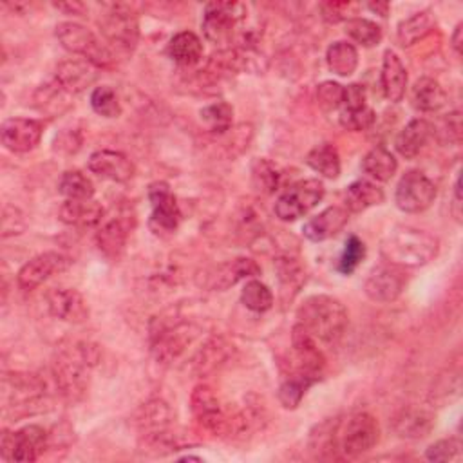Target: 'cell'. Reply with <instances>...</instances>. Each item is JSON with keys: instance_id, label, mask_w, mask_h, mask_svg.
Segmentation results:
<instances>
[{"instance_id": "obj_33", "label": "cell", "mask_w": 463, "mask_h": 463, "mask_svg": "<svg viewBox=\"0 0 463 463\" xmlns=\"http://www.w3.org/2000/svg\"><path fill=\"white\" fill-rule=\"evenodd\" d=\"M360 166H362L364 174H367L369 177L385 183L396 174L398 161H396L394 154H391L387 148L374 146L364 156Z\"/></svg>"}, {"instance_id": "obj_11", "label": "cell", "mask_w": 463, "mask_h": 463, "mask_svg": "<svg viewBox=\"0 0 463 463\" xmlns=\"http://www.w3.org/2000/svg\"><path fill=\"white\" fill-rule=\"evenodd\" d=\"M148 201L152 206L148 226L156 235H172L181 224V210L175 195L165 181L148 186Z\"/></svg>"}, {"instance_id": "obj_48", "label": "cell", "mask_w": 463, "mask_h": 463, "mask_svg": "<svg viewBox=\"0 0 463 463\" xmlns=\"http://www.w3.org/2000/svg\"><path fill=\"white\" fill-rule=\"evenodd\" d=\"M365 87L360 85V83H351L347 87H344V101H342V107L344 109H360V107H365Z\"/></svg>"}, {"instance_id": "obj_32", "label": "cell", "mask_w": 463, "mask_h": 463, "mask_svg": "<svg viewBox=\"0 0 463 463\" xmlns=\"http://www.w3.org/2000/svg\"><path fill=\"white\" fill-rule=\"evenodd\" d=\"M306 165L326 179H336L340 175V154L331 143L315 145L306 156Z\"/></svg>"}, {"instance_id": "obj_19", "label": "cell", "mask_w": 463, "mask_h": 463, "mask_svg": "<svg viewBox=\"0 0 463 463\" xmlns=\"http://www.w3.org/2000/svg\"><path fill=\"white\" fill-rule=\"evenodd\" d=\"M98 67L87 60H65L56 67L54 83L67 94H80L98 80Z\"/></svg>"}, {"instance_id": "obj_36", "label": "cell", "mask_w": 463, "mask_h": 463, "mask_svg": "<svg viewBox=\"0 0 463 463\" xmlns=\"http://www.w3.org/2000/svg\"><path fill=\"white\" fill-rule=\"evenodd\" d=\"M201 123L212 132V134H224L232 130L233 123V107L226 101H215L199 110Z\"/></svg>"}, {"instance_id": "obj_53", "label": "cell", "mask_w": 463, "mask_h": 463, "mask_svg": "<svg viewBox=\"0 0 463 463\" xmlns=\"http://www.w3.org/2000/svg\"><path fill=\"white\" fill-rule=\"evenodd\" d=\"M181 461H203V459L197 456H184V458H181Z\"/></svg>"}, {"instance_id": "obj_27", "label": "cell", "mask_w": 463, "mask_h": 463, "mask_svg": "<svg viewBox=\"0 0 463 463\" xmlns=\"http://www.w3.org/2000/svg\"><path fill=\"white\" fill-rule=\"evenodd\" d=\"M394 430L402 436V438H412V439H420L425 438L432 427H434V414L425 411V409H402L394 420H392Z\"/></svg>"}, {"instance_id": "obj_14", "label": "cell", "mask_w": 463, "mask_h": 463, "mask_svg": "<svg viewBox=\"0 0 463 463\" xmlns=\"http://www.w3.org/2000/svg\"><path fill=\"white\" fill-rule=\"evenodd\" d=\"M43 136V123L33 118H9L2 123V145L16 154L33 150Z\"/></svg>"}, {"instance_id": "obj_18", "label": "cell", "mask_w": 463, "mask_h": 463, "mask_svg": "<svg viewBox=\"0 0 463 463\" xmlns=\"http://www.w3.org/2000/svg\"><path fill=\"white\" fill-rule=\"evenodd\" d=\"M87 166L98 177L109 179L114 183H127L134 177V172H136L134 163L123 152L107 150V148L92 152Z\"/></svg>"}, {"instance_id": "obj_24", "label": "cell", "mask_w": 463, "mask_h": 463, "mask_svg": "<svg viewBox=\"0 0 463 463\" xmlns=\"http://www.w3.org/2000/svg\"><path fill=\"white\" fill-rule=\"evenodd\" d=\"M432 125L423 119V118H416V119H411L402 130L400 134L396 136L394 139V148L396 152L405 157V159H412L416 157L423 146L427 145V141L430 139L432 136Z\"/></svg>"}, {"instance_id": "obj_39", "label": "cell", "mask_w": 463, "mask_h": 463, "mask_svg": "<svg viewBox=\"0 0 463 463\" xmlns=\"http://www.w3.org/2000/svg\"><path fill=\"white\" fill-rule=\"evenodd\" d=\"M241 302L253 313H266L273 307V293L264 282L250 279L241 289Z\"/></svg>"}, {"instance_id": "obj_38", "label": "cell", "mask_w": 463, "mask_h": 463, "mask_svg": "<svg viewBox=\"0 0 463 463\" xmlns=\"http://www.w3.org/2000/svg\"><path fill=\"white\" fill-rule=\"evenodd\" d=\"M58 192L65 199H92L94 184L81 170H65L58 181Z\"/></svg>"}, {"instance_id": "obj_49", "label": "cell", "mask_w": 463, "mask_h": 463, "mask_svg": "<svg viewBox=\"0 0 463 463\" xmlns=\"http://www.w3.org/2000/svg\"><path fill=\"white\" fill-rule=\"evenodd\" d=\"M452 213L456 217V221H461V183H459V175L456 177L454 183V203H452Z\"/></svg>"}, {"instance_id": "obj_41", "label": "cell", "mask_w": 463, "mask_h": 463, "mask_svg": "<svg viewBox=\"0 0 463 463\" xmlns=\"http://www.w3.org/2000/svg\"><path fill=\"white\" fill-rule=\"evenodd\" d=\"M275 268H277V273H279L277 277H279L282 293H288V291L297 293L300 289V286L304 284V280H306L304 268L291 257L277 259Z\"/></svg>"}, {"instance_id": "obj_26", "label": "cell", "mask_w": 463, "mask_h": 463, "mask_svg": "<svg viewBox=\"0 0 463 463\" xmlns=\"http://www.w3.org/2000/svg\"><path fill=\"white\" fill-rule=\"evenodd\" d=\"M203 42L201 38L192 31H179L174 34L166 45V54L170 60H174L177 65L192 67L197 65L203 58Z\"/></svg>"}, {"instance_id": "obj_3", "label": "cell", "mask_w": 463, "mask_h": 463, "mask_svg": "<svg viewBox=\"0 0 463 463\" xmlns=\"http://www.w3.org/2000/svg\"><path fill=\"white\" fill-rule=\"evenodd\" d=\"M297 324H300L315 340L333 344L344 335L349 324V313L336 297L324 293L311 295L298 306Z\"/></svg>"}, {"instance_id": "obj_28", "label": "cell", "mask_w": 463, "mask_h": 463, "mask_svg": "<svg viewBox=\"0 0 463 463\" xmlns=\"http://www.w3.org/2000/svg\"><path fill=\"white\" fill-rule=\"evenodd\" d=\"M385 199V194L380 186H376L371 181L365 179H358L353 181L344 194V203H345V210L351 213H360L365 212L371 206L382 204Z\"/></svg>"}, {"instance_id": "obj_1", "label": "cell", "mask_w": 463, "mask_h": 463, "mask_svg": "<svg viewBox=\"0 0 463 463\" xmlns=\"http://www.w3.org/2000/svg\"><path fill=\"white\" fill-rule=\"evenodd\" d=\"M438 251L439 241L436 235L407 224L392 226L380 246L382 257L402 268L425 266L436 259Z\"/></svg>"}, {"instance_id": "obj_16", "label": "cell", "mask_w": 463, "mask_h": 463, "mask_svg": "<svg viewBox=\"0 0 463 463\" xmlns=\"http://www.w3.org/2000/svg\"><path fill=\"white\" fill-rule=\"evenodd\" d=\"M49 313L69 324H83L89 320V304L83 295L72 288H54L45 297Z\"/></svg>"}, {"instance_id": "obj_35", "label": "cell", "mask_w": 463, "mask_h": 463, "mask_svg": "<svg viewBox=\"0 0 463 463\" xmlns=\"http://www.w3.org/2000/svg\"><path fill=\"white\" fill-rule=\"evenodd\" d=\"M318 378L311 376V374H306V373H300V371H295L293 374H289L279 387V402L284 409H295L306 391L317 382Z\"/></svg>"}, {"instance_id": "obj_9", "label": "cell", "mask_w": 463, "mask_h": 463, "mask_svg": "<svg viewBox=\"0 0 463 463\" xmlns=\"http://www.w3.org/2000/svg\"><path fill=\"white\" fill-rule=\"evenodd\" d=\"M49 443V434L40 425H25L18 430H4L2 458L7 461H36Z\"/></svg>"}, {"instance_id": "obj_34", "label": "cell", "mask_w": 463, "mask_h": 463, "mask_svg": "<svg viewBox=\"0 0 463 463\" xmlns=\"http://www.w3.org/2000/svg\"><path fill=\"white\" fill-rule=\"evenodd\" d=\"M233 353V345L226 344L222 338H210L197 353L194 360V367L199 374L219 369L226 364L230 354Z\"/></svg>"}, {"instance_id": "obj_42", "label": "cell", "mask_w": 463, "mask_h": 463, "mask_svg": "<svg viewBox=\"0 0 463 463\" xmlns=\"http://www.w3.org/2000/svg\"><path fill=\"white\" fill-rule=\"evenodd\" d=\"M90 107L98 116H103V118L112 119L121 116V103L114 89L109 85L94 87V90L90 92Z\"/></svg>"}, {"instance_id": "obj_10", "label": "cell", "mask_w": 463, "mask_h": 463, "mask_svg": "<svg viewBox=\"0 0 463 463\" xmlns=\"http://www.w3.org/2000/svg\"><path fill=\"white\" fill-rule=\"evenodd\" d=\"M436 199L434 183L420 170L405 172L394 190V203L405 213H420Z\"/></svg>"}, {"instance_id": "obj_8", "label": "cell", "mask_w": 463, "mask_h": 463, "mask_svg": "<svg viewBox=\"0 0 463 463\" xmlns=\"http://www.w3.org/2000/svg\"><path fill=\"white\" fill-rule=\"evenodd\" d=\"M380 439V425L378 420L369 412H356L349 416V420L344 425V430L338 439V447L342 454L349 459L360 458Z\"/></svg>"}, {"instance_id": "obj_31", "label": "cell", "mask_w": 463, "mask_h": 463, "mask_svg": "<svg viewBox=\"0 0 463 463\" xmlns=\"http://www.w3.org/2000/svg\"><path fill=\"white\" fill-rule=\"evenodd\" d=\"M326 61L333 74L347 78L358 67V51L351 42L338 40L327 47Z\"/></svg>"}, {"instance_id": "obj_40", "label": "cell", "mask_w": 463, "mask_h": 463, "mask_svg": "<svg viewBox=\"0 0 463 463\" xmlns=\"http://www.w3.org/2000/svg\"><path fill=\"white\" fill-rule=\"evenodd\" d=\"M279 183H280V174L271 161L264 157H257L251 163V184L257 192L264 195H271L279 190Z\"/></svg>"}, {"instance_id": "obj_17", "label": "cell", "mask_w": 463, "mask_h": 463, "mask_svg": "<svg viewBox=\"0 0 463 463\" xmlns=\"http://www.w3.org/2000/svg\"><path fill=\"white\" fill-rule=\"evenodd\" d=\"M132 226H134V217L128 219L127 213L114 215L101 222L96 233V244L105 259L116 262L123 255Z\"/></svg>"}, {"instance_id": "obj_13", "label": "cell", "mask_w": 463, "mask_h": 463, "mask_svg": "<svg viewBox=\"0 0 463 463\" xmlns=\"http://www.w3.org/2000/svg\"><path fill=\"white\" fill-rule=\"evenodd\" d=\"M71 266V259L60 251H45L29 259L16 273V284L24 291L36 289L52 275L65 271Z\"/></svg>"}, {"instance_id": "obj_47", "label": "cell", "mask_w": 463, "mask_h": 463, "mask_svg": "<svg viewBox=\"0 0 463 463\" xmlns=\"http://www.w3.org/2000/svg\"><path fill=\"white\" fill-rule=\"evenodd\" d=\"M356 9H358V4H353V2H326L320 5L322 16L331 24H336L340 20L347 22L349 18H353L351 14H356Z\"/></svg>"}, {"instance_id": "obj_2", "label": "cell", "mask_w": 463, "mask_h": 463, "mask_svg": "<svg viewBox=\"0 0 463 463\" xmlns=\"http://www.w3.org/2000/svg\"><path fill=\"white\" fill-rule=\"evenodd\" d=\"M98 347L87 342H76L54 356L52 378L58 392L65 400L78 402L85 394L90 369L98 364Z\"/></svg>"}, {"instance_id": "obj_20", "label": "cell", "mask_w": 463, "mask_h": 463, "mask_svg": "<svg viewBox=\"0 0 463 463\" xmlns=\"http://www.w3.org/2000/svg\"><path fill=\"white\" fill-rule=\"evenodd\" d=\"M291 345L297 358V371L320 378L326 358L317 347L315 338L300 324H295L291 329Z\"/></svg>"}, {"instance_id": "obj_25", "label": "cell", "mask_w": 463, "mask_h": 463, "mask_svg": "<svg viewBox=\"0 0 463 463\" xmlns=\"http://www.w3.org/2000/svg\"><path fill=\"white\" fill-rule=\"evenodd\" d=\"M103 215V206L94 199H67L60 206V221L69 226H96Z\"/></svg>"}, {"instance_id": "obj_29", "label": "cell", "mask_w": 463, "mask_h": 463, "mask_svg": "<svg viewBox=\"0 0 463 463\" xmlns=\"http://www.w3.org/2000/svg\"><path fill=\"white\" fill-rule=\"evenodd\" d=\"M447 101V94L439 81L434 78L423 76L414 81L411 89V103L420 112H436Z\"/></svg>"}, {"instance_id": "obj_46", "label": "cell", "mask_w": 463, "mask_h": 463, "mask_svg": "<svg viewBox=\"0 0 463 463\" xmlns=\"http://www.w3.org/2000/svg\"><path fill=\"white\" fill-rule=\"evenodd\" d=\"M317 99L324 110H336L344 101V87L336 81H322L317 87Z\"/></svg>"}, {"instance_id": "obj_45", "label": "cell", "mask_w": 463, "mask_h": 463, "mask_svg": "<svg viewBox=\"0 0 463 463\" xmlns=\"http://www.w3.org/2000/svg\"><path fill=\"white\" fill-rule=\"evenodd\" d=\"M459 454H461V443L458 438L439 439L425 450V458L429 461H452V459H458Z\"/></svg>"}, {"instance_id": "obj_37", "label": "cell", "mask_w": 463, "mask_h": 463, "mask_svg": "<svg viewBox=\"0 0 463 463\" xmlns=\"http://www.w3.org/2000/svg\"><path fill=\"white\" fill-rule=\"evenodd\" d=\"M345 34L358 45L362 47H374L382 42V27L367 18L362 16H353L345 22Z\"/></svg>"}, {"instance_id": "obj_52", "label": "cell", "mask_w": 463, "mask_h": 463, "mask_svg": "<svg viewBox=\"0 0 463 463\" xmlns=\"http://www.w3.org/2000/svg\"><path fill=\"white\" fill-rule=\"evenodd\" d=\"M369 9L380 13V16H387V11H389V4L387 2H376V4H369L367 5Z\"/></svg>"}, {"instance_id": "obj_30", "label": "cell", "mask_w": 463, "mask_h": 463, "mask_svg": "<svg viewBox=\"0 0 463 463\" xmlns=\"http://www.w3.org/2000/svg\"><path fill=\"white\" fill-rule=\"evenodd\" d=\"M436 25V20L429 9L418 11L398 24L396 38L402 47H409L425 38Z\"/></svg>"}, {"instance_id": "obj_6", "label": "cell", "mask_w": 463, "mask_h": 463, "mask_svg": "<svg viewBox=\"0 0 463 463\" xmlns=\"http://www.w3.org/2000/svg\"><path fill=\"white\" fill-rule=\"evenodd\" d=\"M324 194L326 186L320 179H300L279 195L273 212L284 222L297 221L311 212L324 199Z\"/></svg>"}, {"instance_id": "obj_50", "label": "cell", "mask_w": 463, "mask_h": 463, "mask_svg": "<svg viewBox=\"0 0 463 463\" xmlns=\"http://www.w3.org/2000/svg\"><path fill=\"white\" fill-rule=\"evenodd\" d=\"M58 11H63L67 14H81L85 11V5L80 2H63V4H54Z\"/></svg>"}, {"instance_id": "obj_44", "label": "cell", "mask_w": 463, "mask_h": 463, "mask_svg": "<svg viewBox=\"0 0 463 463\" xmlns=\"http://www.w3.org/2000/svg\"><path fill=\"white\" fill-rule=\"evenodd\" d=\"M364 257H365V244L356 235H349L344 244V251L338 259L336 269L342 275H351L358 268V264L364 260Z\"/></svg>"}, {"instance_id": "obj_7", "label": "cell", "mask_w": 463, "mask_h": 463, "mask_svg": "<svg viewBox=\"0 0 463 463\" xmlns=\"http://www.w3.org/2000/svg\"><path fill=\"white\" fill-rule=\"evenodd\" d=\"M246 5L241 2H210L203 13L204 38L213 45H226L235 34V27L246 18Z\"/></svg>"}, {"instance_id": "obj_51", "label": "cell", "mask_w": 463, "mask_h": 463, "mask_svg": "<svg viewBox=\"0 0 463 463\" xmlns=\"http://www.w3.org/2000/svg\"><path fill=\"white\" fill-rule=\"evenodd\" d=\"M461 33H463V24H458L456 29H454V33H452V36H450L452 49H454V52H456L458 56H459V52H461Z\"/></svg>"}, {"instance_id": "obj_5", "label": "cell", "mask_w": 463, "mask_h": 463, "mask_svg": "<svg viewBox=\"0 0 463 463\" xmlns=\"http://www.w3.org/2000/svg\"><path fill=\"white\" fill-rule=\"evenodd\" d=\"M54 34L65 51L81 56L98 69H105L114 63V54L110 47L101 43L99 38L81 24L60 22Z\"/></svg>"}, {"instance_id": "obj_15", "label": "cell", "mask_w": 463, "mask_h": 463, "mask_svg": "<svg viewBox=\"0 0 463 463\" xmlns=\"http://www.w3.org/2000/svg\"><path fill=\"white\" fill-rule=\"evenodd\" d=\"M197 329L192 324H170L163 326L154 333L152 351L157 360L161 362H172L175 360L195 338Z\"/></svg>"}, {"instance_id": "obj_12", "label": "cell", "mask_w": 463, "mask_h": 463, "mask_svg": "<svg viewBox=\"0 0 463 463\" xmlns=\"http://www.w3.org/2000/svg\"><path fill=\"white\" fill-rule=\"evenodd\" d=\"M407 284V273L402 266L391 264V262H380L376 264L365 282H364V291L373 302L387 304L396 300L402 291L405 289Z\"/></svg>"}, {"instance_id": "obj_4", "label": "cell", "mask_w": 463, "mask_h": 463, "mask_svg": "<svg viewBox=\"0 0 463 463\" xmlns=\"http://www.w3.org/2000/svg\"><path fill=\"white\" fill-rule=\"evenodd\" d=\"M99 31L110 47L119 52H132L139 40V20L132 5L128 4H103L99 20Z\"/></svg>"}, {"instance_id": "obj_21", "label": "cell", "mask_w": 463, "mask_h": 463, "mask_svg": "<svg viewBox=\"0 0 463 463\" xmlns=\"http://www.w3.org/2000/svg\"><path fill=\"white\" fill-rule=\"evenodd\" d=\"M347 221L349 212L344 206H327L302 226V233L306 239L313 242H322L340 233Z\"/></svg>"}, {"instance_id": "obj_23", "label": "cell", "mask_w": 463, "mask_h": 463, "mask_svg": "<svg viewBox=\"0 0 463 463\" xmlns=\"http://www.w3.org/2000/svg\"><path fill=\"white\" fill-rule=\"evenodd\" d=\"M380 81H382L383 96L389 101L398 103L403 99L405 89H407V69L402 63L400 56L392 49H387L383 52Z\"/></svg>"}, {"instance_id": "obj_43", "label": "cell", "mask_w": 463, "mask_h": 463, "mask_svg": "<svg viewBox=\"0 0 463 463\" xmlns=\"http://www.w3.org/2000/svg\"><path fill=\"white\" fill-rule=\"evenodd\" d=\"M338 121L345 130L362 132L373 127V123L376 121V114L369 105L360 109H342Z\"/></svg>"}, {"instance_id": "obj_22", "label": "cell", "mask_w": 463, "mask_h": 463, "mask_svg": "<svg viewBox=\"0 0 463 463\" xmlns=\"http://www.w3.org/2000/svg\"><path fill=\"white\" fill-rule=\"evenodd\" d=\"M259 273H260V268H259V264H257L253 259L239 257V259H233V260H228V262L217 266V268L208 275L206 286H208L210 289L224 291V289L235 286L239 280L255 277V275H259Z\"/></svg>"}]
</instances>
